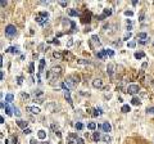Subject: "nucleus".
<instances>
[{
  "label": "nucleus",
  "instance_id": "obj_12",
  "mask_svg": "<svg viewBox=\"0 0 154 144\" xmlns=\"http://www.w3.org/2000/svg\"><path fill=\"white\" fill-rule=\"evenodd\" d=\"M45 64H46V61H45L44 58L40 59V63H39V73L44 72V68H45Z\"/></svg>",
  "mask_w": 154,
  "mask_h": 144
},
{
  "label": "nucleus",
  "instance_id": "obj_41",
  "mask_svg": "<svg viewBox=\"0 0 154 144\" xmlns=\"http://www.w3.org/2000/svg\"><path fill=\"white\" fill-rule=\"evenodd\" d=\"M40 95H42V91L41 90H36L35 93H33V96H40Z\"/></svg>",
  "mask_w": 154,
  "mask_h": 144
},
{
  "label": "nucleus",
  "instance_id": "obj_15",
  "mask_svg": "<svg viewBox=\"0 0 154 144\" xmlns=\"http://www.w3.org/2000/svg\"><path fill=\"white\" fill-rule=\"evenodd\" d=\"M64 98H66V100H67V102L72 106V98H71V93H70V90H64Z\"/></svg>",
  "mask_w": 154,
  "mask_h": 144
},
{
  "label": "nucleus",
  "instance_id": "obj_40",
  "mask_svg": "<svg viewBox=\"0 0 154 144\" xmlns=\"http://www.w3.org/2000/svg\"><path fill=\"white\" fill-rule=\"evenodd\" d=\"M107 54L109 57H113V55H114V51H113L112 49H107Z\"/></svg>",
  "mask_w": 154,
  "mask_h": 144
},
{
  "label": "nucleus",
  "instance_id": "obj_35",
  "mask_svg": "<svg viewBox=\"0 0 154 144\" xmlns=\"http://www.w3.org/2000/svg\"><path fill=\"white\" fill-rule=\"evenodd\" d=\"M127 47L131 48V49H134V48L136 47V43H135V41H128V43H127Z\"/></svg>",
  "mask_w": 154,
  "mask_h": 144
},
{
  "label": "nucleus",
  "instance_id": "obj_49",
  "mask_svg": "<svg viewBox=\"0 0 154 144\" xmlns=\"http://www.w3.org/2000/svg\"><path fill=\"white\" fill-rule=\"evenodd\" d=\"M59 5L60 7H67V3L66 1H59Z\"/></svg>",
  "mask_w": 154,
  "mask_h": 144
},
{
  "label": "nucleus",
  "instance_id": "obj_42",
  "mask_svg": "<svg viewBox=\"0 0 154 144\" xmlns=\"http://www.w3.org/2000/svg\"><path fill=\"white\" fill-rule=\"evenodd\" d=\"M76 143H77V144H85V140L82 139V138H78V139L76 140Z\"/></svg>",
  "mask_w": 154,
  "mask_h": 144
},
{
  "label": "nucleus",
  "instance_id": "obj_8",
  "mask_svg": "<svg viewBox=\"0 0 154 144\" xmlns=\"http://www.w3.org/2000/svg\"><path fill=\"white\" fill-rule=\"evenodd\" d=\"M101 129H103V131L104 132H111V130H112V125L109 124V122H103V125H101Z\"/></svg>",
  "mask_w": 154,
  "mask_h": 144
},
{
  "label": "nucleus",
  "instance_id": "obj_21",
  "mask_svg": "<svg viewBox=\"0 0 154 144\" xmlns=\"http://www.w3.org/2000/svg\"><path fill=\"white\" fill-rule=\"evenodd\" d=\"M5 51H7V53H13V54H15L17 51H18V47H9Z\"/></svg>",
  "mask_w": 154,
  "mask_h": 144
},
{
  "label": "nucleus",
  "instance_id": "obj_56",
  "mask_svg": "<svg viewBox=\"0 0 154 144\" xmlns=\"http://www.w3.org/2000/svg\"><path fill=\"white\" fill-rule=\"evenodd\" d=\"M146 67H148V63L144 62V63H142V68H146Z\"/></svg>",
  "mask_w": 154,
  "mask_h": 144
},
{
  "label": "nucleus",
  "instance_id": "obj_26",
  "mask_svg": "<svg viewBox=\"0 0 154 144\" xmlns=\"http://www.w3.org/2000/svg\"><path fill=\"white\" fill-rule=\"evenodd\" d=\"M100 139H101L100 132H94V134H93V140H94V142H99Z\"/></svg>",
  "mask_w": 154,
  "mask_h": 144
},
{
  "label": "nucleus",
  "instance_id": "obj_16",
  "mask_svg": "<svg viewBox=\"0 0 154 144\" xmlns=\"http://www.w3.org/2000/svg\"><path fill=\"white\" fill-rule=\"evenodd\" d=\"M53 57H54L55 59H58V61H62V59H63V57H64V55L62 54L60 51H56V50H55L54 53H53Z\"/></svg>",
  "mask_w": 154,
  "mask_h": 144
},
{
  "label": "nucleus",
  "instance_id": "obj_39",
  "mask_svg": "<svg viewBox=\"0 0 154 144\" xmlns=\"http://www.w3.org/2000/svg\"><path fill=\"white\" fill-rule=\"evenodd\" d=\"M125 16H126V17H132L134 12H132V10H126V12H125Z\"/></svg>",
  "mask_w": 154,
  "mask_h": 144
},
{
  "label": "nucleus",
  "instance_id": "obj_30",
  "mask_svg": "<svg viewBox=\"0 0 154 144\" xmlns=\"http://www.w3.org/2000/svg\"><path fill=\"white\" fill-rule=\"evenodd\" d=\"M80 13L77 12V10H73V9H70L68 10V16H71V17H76V16H78Z\"/></svg>",
  "mask_w": 154,
  "mask_h": 144
},
{
  "label": "nucleus",
  "instance_id": "obj_33",
  "mask_svg": "<svg viewBox=\"0 0 154 144\" xmlns=\"http://www.w3.org/2000/svg\"><path fill=\"white\" fill-rule=\"evenodd\" d=\"M77 63L78 64H90V61H86V59H77Z\"/></svg>",
  "mask_w": 154,
  "mask_h": 144
},
{
  "label": "nucleus",
  "instance_id": "obj_2",
  "mask_svg": "<svg viewBox=\"0 0 154 144\" xmlns=\"http://www.w3.org/2000/svg\"><path fill=\"white\" fill-rule=\"evenodd\" d=\"M62 73V67L60 66H54L51 67V70L46 73V79L49 80V81H54V80H56Z\"/></svg>",
  "mask_w": 154,
  "mask_h": 144
},
{
  "label": "nucleus",
  "instance_id": "obj_3",
  "mask_svg": "<svg viewBox=\"0 0 154 144\" xmlns=\"http://www.w3.org/2000/svg\"><path fill=\"white\" fill-rule=\"evenodd\" d=\"M35 19H36L37 23H40L41 26H44V25L48 22V19H49V14H48L46 12H40V13L36 16Z\"/></svg>",
  "mask_w": 154,
  "mask_h": 144
},
{
  "label": "nucleus",
  "instance_id": "obj_55",
  "mask_svg": "<svg viewBox=\"0 0 154 144\" xmlns=\"http://www.w3.org/2000/svg\"><path fill=\"white\" fill-rule=\"evenodd\" d=\"M0 79H1V80H4V72H3V71L0 72Z\"/></svg>",
  "mask_w": 154,
  "mask_h": 144
},
{
  "label": "nucleus",
  "instance_id": "obj_19",
  "mask_svg": "<svg viewBox=\"0 0 154 144\" xmlns=\"http://www.w3.org/2000/svg\"><path fill=\"white\" fill-rule=\"evenodd\" d=\"M13 100H14V95L13 94H7V95H5V102H7V103L10 104Z\"/></svg>",
  "mask_w": 154,
  "mask_h": 144
},
{
  "label": "nucleus",
  "instance_id": "obj_58",
  "mask_svg": "<svg viewBox=\"0 0 154 144\" xmlns=\"http://www.w3.org/2000/svg\"><path fill=\"white\" fill-rule=\"evenodd\" d=\"M41 144H51L50 142H44V143H41Z\"/></svg>",
  "mask_w": 154,
  "mask_h": 144
},
{
  "label": "nucleus",
  "instance_id": "obj_25",
  "mask_svg": "<svg viewBox=\"0 0 154 144\" xmlns=\"http://www.w3.org/2000/svg\"><path fill=\"white\" fill-rule=\"evenodd\" d=\"M93 112H94V113H93V116L96 117V116H100V114L103 113V109H101V108H95Z\"/></svg>",
  "mask_w": 154,
  "mask_h": 144
},
{
  "label": "nucleus",
  "instance_id": "obj_53",
  "mask_svg": "<svg viewBox=\"0 0 154 144\" xmlns=\"http://www.w3.org/2000/svg\"><path fill=\"white\" fill-rule=\"evenodd\" d=\"M12 140H13V143H14V144H17V142H18V139H17V136H13V139H12Z\"/></svg>",
  "mask_w": 154,
  "mask_h": 144
},
{
  "label": "nucleus",
  "instance_id": "obj_44",
  "mask_svg": "<svg viewBox=\"0 0 154 144\" xmlns=\"http://www.w3.org/2000/svg\"><path fill=\"white\" fill-rule=\"evenodd\" d=\"M31 132H32L31 129H25V130H23V134H25V135H28V134H31Z\"/></svg>",
  "mask_w": 154,
  "mask_h": 144
},
{
  "label": "nucleus",
  "instance_id": "obj_47",
  "mask_svg": "<svg viewBox=\"0 0 154 144\" xmlns=\"http://www.w3.org/2000/svg\"><path fill=\"white\" fill-rule=\"evenodd\" d=\"M22 98H23V99H28V98H30V95L26 94V93H22Z\"/></svg>",
  "mask_w": 154,
  "mask_h": 144
},
{
  "label": "nucleus",
  "instance_id": "obj_59",
  "mask_svg": "<svg viewBox=\"0 0 154 144\" xmlns=\"http://www.w3.org/2000/svg\"><path fill=\"white\" fill-rule=\"evenodd\" d=\"M153 45H154V43H153Z\"/></svg>",
  "mask_w": 154,
  "mask_h": 144
},
{
  "label": "nucleus",
  "instance_id": "obj_45",
  "mask_svg": "<svg viewBox=\"0 0 154 144\" xmlns=\"http://www.w3.org/2000/svg\"><path fill=\"white\" fill-rule=\"evenodd\" d=\"M72 45H73V40L70 39V40H68V43H67V47H68V48H71Z\"/></svg>",
  "mask_w": 154,
  "mask_h": 144
},
{
  "label": "nucleus",
  "instance_id": "obj_50",
  "mask_svg": "<svg viewBox=\"0 0 154 144\" xmlns=\"http://www.w3.org/2000/svg\"><path fill=\"white\" fill-rule=\"evenodd\" d=\"M42 49H44V44H40V45H39V50H40V51H44Z\"/></svg>",
  "mask_w": 154,
  "mask_h": 144
},
{
  "label": "nucleus",
  "instance_id": "obj_20",
  "mask_svg": "<svg viewBox=\"0 0 154 144\" xmlns=\"http://www.w3.org/2000/svg\"><path fill=\"white\" fill-rule=\"evenodd\" d=\"M130 111H131V107H130L128 104H123L122 108H121V112H122V113H128Z\"/></svg>",
  "mask_w": 154,
  "mask_h": 144
},
{
  "label": "nucleus",
  "instance_id": "obj_23",
  "mask_svg": "<svg viewBox=\"0 0 154 144\" xmlns=\"http://www.w3.org/2000/svg\"><path fill=\"white\" fill-rule=\"evenodd\" d=\"M90 18H91V13L87 12L86 16H85L84 18H82V22H84V23H89V22H90Z\"/></svg>",
  "mask_w": 154,
  "mask_h": 144
},
{
  "label": "nucleus",
  "instance_id": "obj_5",
  "mask_svg": "<svg viewBox=\"0 0 154 144\" xmlns=\"http://www.w3.org/2000/svg\"><path fill=\"white\" fill-rule=\"evenodd\" d=\"M139 91H140L139 85H128V88H127V93H128V94L135 95V94H138Z\"/></svg>",
  "mask_w": 154,
  "mask_h": 144
},
{
  "label": "nucleus",
  "instance_id": "obj_54",
  "mask_svg": "<svg viewBox=\"0 0 154 144\" xmlns=\"http://www.w3.org/2000/svg\"><path fill=\"white\" fill-rule=\"evenodd\" d=\"M55 134H56V136H58V138L62 136V134H60V131H59V130H58V131H55Z\"/></svg>",
  "mask_w": 154,
  "mask_h": 144
},
{
  "label": "nucleus",
  "instance_id": "obj_18",
  "mask_svg": "<svg viewBox=\"0 0 154 144\" xmlns=\"http://www.w3.org/2000/svg\"><path fill=\"white\" fill-rule=\"evenodd\" d=\"M37 138H39V139H41V140H44L45 138H46V132H45L44 130H39L37 131Z\"/></svg>",
  "mask_w": 154,
  "mask_h": 144
},
{
  "label": "nucleus",
  "instance_id": "obj_29",
  "mask_svg": "<svg viewBox=\"0 0 154 144\" xmlns=\"http://www.w3.org/2000/svg\"><path fill=\"white\" fill-rule=\"evenodd\" d=\"M101 139H103V142H104V143H111V142H112V138L108 135V134H105L104 136L101 138Z\"/></svg>",
  "mask_w": 154,
  "mask_h": 144
},
{
  "label": "nucleus",
  "instance_id": "obj_46",
  "mask_svg": "<svg viewBox=\"0 0 154 144\" xmlns=\"http://www.w3.org/2000/svg\"><path fill=\"white\" fill-rule=\"evenodd\" d=\"M7 1H5V0H1V1H0V5H1V8H5V7H7Z\"/></svg>",
  "mask_w": 154,
  "mask_h": 144
},
{
  "label": "nucleus",
  "instance_id": "obj_24",
  "mask_svg": "<svg viewBox=\"0 0 154 144\" xmlns=\"http://www.w3.org/2000/svg\"><path fill=\"white\" fill-rule=\"evenodd\" d=\"M134 55H135V58H136V59H141V58H144V57H145L144 51H136Z\"/></svg>",
  "mask_w": 154,
  "mask_h": 144
},
{
  "label": "nucleus",
  "instance_id": "obj_52",
  "mask_svg": "<svg viewBox=\"0 0 154 144\" xmlns=\"http://www.w3.org/2000/svg\"><path fill=\"white\" fill-rule=\"evenodd\" d=\"M30 144H37L36 139H31V140H30Z\"/></svg>",
  "mask_w": 154,
  "mask_h": 144
},
{
  "label": "nucleus",
  "instance_id": "obj_11",
  "mask_svg": "<svg viewBox=\"0 0 154 144\" xmlns=\"http://www.w3.org/2000/svg\"><path fill=\"white\" fill-rule=\"evenodd\" d=\"M26 109L30 113H32V114H39L40 113V108L39 107H27Z\"/></svg>",
  "mask_w": 154,
  "mask_h": 144
},
{
  "label": "nucleus",
  "instance_id": "obj_22",
  "mask_svg": "<svg viewBox=\"0 0 154 144\" xmlns=\"http://www.w3.org/2000/svg\"><path fill=\"white\" fill-rule=\"evenodd\" d=\"M146 37H148V35H146L145 32H139V33H138V39H140L141 41H145Z\"/></svg>",
  "mask_w": 154,
  "mask_h": 144
},
{
  "label": "nucleus",
  "instance_id": "obj_14",
  "mask_svg": "<svg viewBox=\"0 0 154 144\" xmlns=\"http://www.w3.org/2000/svg\"><path fill=\"white\" fill-rule=\"evenodd\" d=\"M17 125H18L21 129H23V130H25V129H28V128H27V126H28V122H27V121L19 120V121H17Z\"/></svg>",
  "mask_w": 154,
  "mask_h": 144
},
{
  "label": "nucleus",
  "instance_id": "obj_36",
  "mask_svg": "<svg viewBox=\"0 0 154 144\" xmlns=\"http://www.w3.org/2000/svg\"><path fill=\"white\" fill-rule=\"evenodd\" d=\"M146 113H148V114H149V113H150V114H154V107H148V108H146Z\"/></svg>",
  "mask_w": 154,
  "mask_h": 144
},
{
  "label": "nucleus",
  "instance_id": "obj_34",
  "mask_svg": "<svg viewBox=\"0 0 154 144\" xmlns=\"http://www.w3.org/2000/svg\"><path fill=\"white\" fill-rule=\"evenodd\" d=\"M75 128H76V130H82L84 129V124L82 122H76L75 124Z\"/></svg>",
  "mask_w": 154,
  "mask_h": 144
},
{
  "label": "nucleus",
  "instance_id": "obj_28",
  "mask_svg": "<svg viewBox=\"0 0 154 144\" xmlns=\"http://www.w3.org/2000/svg\"><path fill=\"white\" fill-rule=\"evenodd\" d=\"M55 108H56V106H55V104H53V103H50V104H48V106H46V109H49L50 112H55Z\"/></svg>",
  "mask_w": 154,
  "mask_h": 144
},
{
  "label": "nucleus",
  "instance_id": "obj_7",
  "mask_svg": "<svg viewBox=\"0 0 154 144\" xmlns=\"http://www.w3.org/2000/svg\"><path fill=\"white\" fill-rule=\"evenodd\" d=\"M13 112H14V107H12L9 103H5V113H7L8 116H12Z\"/></svg>",
  "mask_w": 154,
  "mask_h": 144
},
{
  "label": "nucleus",
  "instance_id": "obj_43",
  "mask_svg": "<svg viewBox=\"0 0 154 144\" xmlns=\"http://www.w3.org/2000/svg\"><path fill=\"white\" fill-rule=\"evenodd\" d=\"M130 37H131V32H127V33H126V35H125V36H123V39H122V40H128Z\"/></svg>",
  "mask_w": 154,
  "mask_h": 144
},
{
  "label": "nucleus",
  "instance_id": "obj_17",
  "mask_svg": "<svg viewBox=\"0 0 154 144\" xmlns=\"http://www.w3.org/2000/svg\"><path fill=\"white\" fill-rule=\"evenodd\" d=\"M131 104H132V106H140L141 104V100L139 99L138 96H134L132 99H131Z\"/></svg>",
  "mask_w": 154,
  "mask_h": 144
},
{
  "label": "nucleus",
  "instance_id": "obj_27",
  "mask_svg": "<svg viewBox=\"0 0 154 144\" xmlns=\"http://www.w3.org/2000/svg\"><path fill=\"white\" fill-rule=\"evenodd\" d=\"M103 14H104L105 17H109V16L112 14V10H111V8H104V9H103Z\"/></svg>",
  "mask_w": 154,
  "mask_h": 144
},
{
  "label": "nucleus",
  "instance_id": "obj_51",
  "mask_svg": "<svg viewBox=\"0 0 154 144\" xmlns=\"http://www.w3.org/2000/svg\"><path fill=\"white\" fill-rule=\"evenodd\" d=\"M144 18H145V16H144V14H140V17H139V21H144Z\"/></svg>",
  "mask_w": 154,
  "mask_h": 144
},
{
  "label": "nucleus",
  "instance_id": "obj_4",
  "mask_svg": "<svg viewBox=\"0 0 154 144\" xmlns=\"http://www.w3.org/2000/svg\"><path fill=\"white\" fill-rule=\"evenodd\" d=\"M15 33H17L15 26L8 25L7 27H5V36H7V37H13V36H15Z\"/></svg>",
  "mask_w": 154,
  "mask_h": 144
},
{
  "label": "nucleus",
  "instance_id": "obj_9",
  "mask_svg": "<svg viewBox=\"0 0 154 144\" xmlns=\"http://www.w3.org/2000/svg\"><path fill=\"white\" fill-rule=\"evenodd\" d=\"M93 86L95 89H100V88H103V81L100 79H95L93 81Z\"/></svg>",
  "mask_w": 154,
  "mask_h": 144
},
{
  "label": "nucleus",
  "instance_id": "obj_10",
  "mask_svg": "<svg viewBox=\"0 0 154 144\" xmlns=\"http://www.w3.org/2000/svg\"><path fill=\"white\" fill-rule=\"evenodd\" d=\"M107 55H108L107 54V49H101V50H99L98 53H96V57H98L99 59H104Z\"/></svg>",
  "mask_w": 154,
  "mask_h": 144
},
{
  "label": "nucleus",
  "instance_id": "obj_31",
  "mask_svg": "<svg viewBox=\"0 0 154 144\" xmlns=\"http://www.w3.org/2000/svg\"><path fill=\"white\" fill-rule=\"evenodd\" d=\"M28 72H30V73H33V72H35V64H33V62H31L30 66H28Z\"/></svg>",
  "mask_w": 154,
  "mask_h": 144
},
{
  "label": "nucleus",
  "instance_id": "obj_32",
  "mask_svg": "<svg viewBox=\"0 0 154 144\" xmlns=\"http://www.w3.org/2000/svg\"><path fill=\"white\" fill-rule=\"evenodd\" d=\"M87 129L89 130H95L96 129V124L95 122H89L87 124Z\"/></svg>",
  "mask_w": 154,
  "mask_h": 144
},
{
  "label": "nucleus",
  "instance_id": "obj_38",
  "mask_svg": "<svg viewBox=\"0 0 154 144\" xmlns=\"http://www.w3.org/2000/svg\"><path fill=\"white\" fill-rule=\"evenodd\" d=\"M17 84H18V85H22V84H23V77H22V76H18V77H17Z\"/></svg>",
  "mask_w": 154,
  "mask_h": 144
},
{
  "label": "nucleus",
  "instance_id": "obj_57",
  "mask_svg": "<svg viewBox=\"0 0 154 144\" xmlns=\"http://www.w3.org/2000/svg\"><path fill=\"white\" fill-rule=\"evenodd\" d=\"M0 124H4V117H3V116L0 117Z\"/></svg>",
  "mask_w": 154,
  "mask_h": 144
},
{
  "label": "nucleus",
  "instance_id": "obj_13",
  "mask_svg": "<svg viewBox=\"0 0 154 144\" xmlns=\"http://www.w3.org/2000/svg\"><path fill=\"white\" fill-rule=\"evenodd\" d=\"M93 44H96L99 47L100 45V41H99V37L96 36V35H94V36H91V39H90V45L93 47Z\"/></svg>",
  "mask_w": 154,
  "mask_h": 144
},
{
  "label": "nucleus",
  "instance_id": "obj_6",
  "mask_svg": "<svg viewBox=\"0 0 154 144\" xmlns=\"http://www.w3.org/2000/svg\"><path fill=\"white\" fill-rule=\"evenodd\" d=\"M114 71H116V64L114 63H109L107 67V73L111 77H113V75H114Z\"/></svg>",
  "mask_w": 154,
  "mask_h": 144
},
{
  "label": "nucleus",
  "instance_id": "obj_1",
  "mask_svg": "<svg viewBox=\"0 0 154 144\" xmlns=\"http://www.w3.org/2000/svg\"><path fill=\"white\" fill-rule=\"evenodd\" d=\"M78 82H80V77L76 76V75H73V76H68L66 79V81H63L60 84V86H62V89H64V90H71V89H75Z\"/></svg>",
  "mask_w": 154,
  "mask_h": 144
},
{
  "label": "nucleus",
  "instance_id": "obj_37",
  "mask_svg": "<svg viewBox=\"0 0 154 144\" xmlns=\"http://www.w3.org/2000/svg\"><path fill=\"white\" fill-rule=\"evenodd\" d=\"M14 114L17 117H19L21 116V111H19V108L18 107H14Z\"/></svg>",
  "mask_w": 154,
  "mask_h": 144
},
{
  "label": "nucleus",
  "instance_id": "obj_48",
  "mask_svg": "<svg viewBox=\"0 0 154 144\" xmlns=\"http://www.w3.org/2000/svg\"><path fill=\"white\" fill-rule=\"evenodd\" d=\"M53 43H54L55 45H60V41H59L58 39H54V40H53Z\"/></svg>",
  "mask_w": 154,
  "mask_h": 144
}]
</instances>
